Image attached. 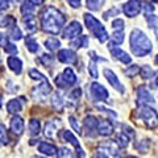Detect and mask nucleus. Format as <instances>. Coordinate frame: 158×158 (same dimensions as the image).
Returning <instances> with one entry per match:
<instances>
[{"label": "nucleus", "mask_w": 158, "mask_h": 158, "mask_svg": "<svg viewBox=\"0 0 158 158\" xmlns=\"http://www.w3.org/2000/svg\"><path fill=\"white\" fill-rule=\"evenodd\" d=\"M66 23V17L56 7H48L41 15V27L46 33L58 34Z\"/></svg>", "instance_id": "1"}, {"label": "nucleus", "mask_w": 158, "mask_h": 158, "mask_svg": "<svg viewBox=\"0 0 158 158\" xmlns=\"http://www.w3.org/2000/svg\"><path fill=\"white\" fill-rule=\"evenodd\" d=\"M129 44H131L132 53L135 54L136 57H145L153 49L152 41L146 37V34L144 32L140 31V29H133L132 31Z\"/></svg>", "instance_id": "2"}, {"label": "nucleus", "mask_w": 158, "mask_h": 158, "mask_svg": "<svg viewBox=\"0 0 158 158\" xmlns=\"http://www.w3.org/2000/svg\"><path fill=\"white\" fill-rule=\"evenodd\" d=\"M83 16H85L86 27L92 32L94 36H95L100 42H106L110 36H108V33H107V31H106V28L103 27V24L99 21L98 19L94 17L92 15H90V13H85Z\"/></svg>", "instance_id": "3"}, {"label": "nucleus", "mask_w": 158, "mask_h": 158, "mask_svg": "<svg viewBox=\"0 0 158 158\" xmlns=\"http://www.w3.org/2000/svg\"><path fill=\"white\" fill-rule=\"evenodd\" d=\"M137 117L144 123V124L150 128V129H154L158 127V113L156 112V110H153L149 106H140L137 110Z\"/></svg>", "instance_id": "4"}, {"label": "nucleus", "mask_w": 158, "mask_h": 158, "mask_svg": "<svg viewBox=\"0 0 158 158\" xmlns=\"http://www.w3.org/2000/svg\"><path fill=\"white\" fill-rule=\"evenodd\" d=\"M118 152H120V146L115 142L106 141L98 148L96 156L98 158H118Z\"/></svg>", "instance_id": "5"}, {"label": "nucleus", "mask_w": 158, "mask_h": 158, "mask_svg": "<svg viewBox=\"0 0 158 158\" xmlns=\"http://www.w3.org/2000/svg\"><path fill=\"white\" fill-rule=\"evenodd\" d=\"M90 91H91L92 98L98 102H106L108 99V96H110V94H108V91L106 90V87L102 86L100 83H98V82L91 83Z\"/></svg>", "instance_id": "6"}, {"label": "nucleus", "mask_w": 158, "mask_h": 158, "mask_svg": "<svg viewBox=\"0 0 158 158\" xmlns=\"http://www.w3.org/2000/svg\"><path fill=\"white\" fill-rule=\"evenodd\" d=\"M137 100H138V104L140 106H142V104L144 106H150V104H154L156 103L154 98H153L150 91L148 90L145 86L138 87V90H137Z\"/></svg>", "instance_id": "7"}, {"label": "nucleus", "mask_w": 158, "mask_h": 158, "mask_svg": "<svg viewBox=\"0 0 158 158\" xmlns=\"http://www.w3.org/2000/svg\"><path fill=\"white\" fill-rule=\"evenodd\" d=\"M58 61L62 63H67V65H74L78 61V56L71 49H62L58 52Z\"/></svg>", "instance_id": "8"}, {"label": "nucleus", "mask_w": 158, "mask_h": 158, "mask_svg": "<svg viewBox=\"0 0 158 158\" xmlns=\"http://www.w3.org/2000/svg\"><path fill=\"white\" fill-rule=\"evenodd\" d=\"M82 33V25L79 21H71L63 31V37L66 40H73L77 38L79 34Z\"/></svg>", "instance_id": "9"}, {"label": "nucleus", "mask_w": 158, "mask_h": 158, "mask_svg": "<svg viewBox=\"0 0 158 158\" xmlns=\"http://www.w3.org/2000/svg\"><path fill=\"white\" fill-rule=\"evenodd\" d=\"M50 92H52V86H50V83H49L48 81H45V82L41 83V86L33 88L32 95H33V98L36 99V100H44V99H45Z\"/></svg>", "instance_id": "10"}, {"label": "nucleus", "mask_w": 158, "mask_h": 158, "mask_svg": "<svg viewBox=\"0 0 158 158\" xmlns=\"http://www.w3.org/2000/svg\"><path fill=\"white\" fill-rule=\"evenodd\" d=\"M123 11L128 17H136L141 11V2L140 0H129L128 3L124 4Z\"/></svg>", "instance_id": "11"}, {"label": "nucleus", "mask_w": 158, "mask_h": 158, "mask_svg": "<svg viewBox=\"0 0 158 158\" xmlns=\"http://www.w3.org/2000/svg\"><path fill=\"white\" fill-rule=\"evenodd\" d=\"M98 123H99V120L92 115H88V116L85 117L83 128H85V132L87 133V136L95 137V133L94 132H96V129H98Z\"/></svg>", "instance_id": "12"}, {"label": "nucleus", "mask_w": 158, "mask_h": 158, "mask_svg": "<svg viewBox=\"0 0 158 158\" xmlns=\"http://www.w3.org/2000/svg\"><path fill=\"white\" fill-rule=\"evenodd\" d=\"M104 77L107 78V81H108V83L115 88L116 91H118V92H124V86L120 83V81H118V78L116 77V74L113 73L112 70H110V69H104Z\"/></svg>", "instance_id": "13"}, {"label": "nucleus", "mask_w": 158, "mask_h": 158, "mask_svg": "<svg viewBox=\"0 0 158 158\" xmlns=\"http://www.w3.org/2000/svg\"><path fill=\"white\" fill-rule=\"evenodd\" d=\"M110 52L113 57H115L116 59H118L121 63H125V65H128V63L132 62V58L128 53H125L124 50H121L120 48H116L115 45H112V44H110Z\"/></svg>", "instance_id": "14"}, {"label": "nucleus", "mask_w": 158, "mask_h": 158, "mask_svg": "<svg viewBox=\"0 0 158 158\" xmlns=\"http://www.w3.org/2000/svg\"><path fill=\"white\" fill-rule=\"evenodd\" d=\"M24 127H25V124H24L23 117H20V116L12 117L11 124H9V129H11V132L15 136H21L24 132Z\"/></svg>", "instance_id": "15"}, {"label": "nucleus", "mask_w": 158, "mask_h": 158, "mask_svg": "<svg viewBox=\"0 0 158 158\" xmlns=\"http://www.w3.org/2000/svg\"><path fill=\"white\" fill-rule=\"evenodd\" d=\"M98 133L100 136H111L112 133H113V125H112V123L110 120H106V118H102L100 121L98 123Z\"/></svg>", "instance_id": "16"}, {"label": "nucleus", "mask_w": 158, "mask_h": 158, "mask_svg": "<svg viewBox=\"0 0 158 158\" xmlns=\"http://www.w3.org/2000/svg\"><path fill=\"white\" fill-rule=\"evenodd\" d=\"M61 120H52V121H48L46 125H45V136L49 137V138H54L56 137V132L58 131V128L61 127Z\"/></svg>", "instance_id": "17"}, {"label": "nucleus", "mask_w": 158, "mask_h": 158, "mask_svg": "<svg viewBox=\"0 0 158 158\" xmlns=\"http://www.w3.org/2000/svg\"><path fill=\"white\" fill-rule=\"evenodd\" d=\"M23 102H24V98H20V99H12V100L8 102L7 104V111L8 113H19L23 108Z\"/></svg>", "instance_id": "18"}, {"label": "nucleus", "mask_w": 158, "mask_h": 158, "mask_svg": "<svg viewBox=\"0 0 158 158\" xmlns=\"http://www.w3.org/2000/svg\"><path fill=\"white\" fill-rule=\"evenodd\" d=\"M63 138H65L66 141L70 142L73 146H75V148H77V150L79 152L78 154H81V158L85 157V152L81 149V145H79V142H78V140H77V137L74 136L71 132H69V131H65V132H63Z\"/></svg>", "instance_id": "19"}, {"label": "nucleus", "mask_w": 158, "mask_h": 158, "mask_svg": "<svg viewBox=\"0 0 158 158\" xmlns=\"http://www.w3.org/2000/svg\"><path fill=\"white\" fill-rule=\"evenodd\" d=\"M7 63H8V67L11 69L13 73H16L17 75L21 74V70H23V62L20 58H16V57H9L7 59Z\"/></svg>", "instance_id": "20"}, {"label": "nucleus", "mask_w": 158, "mask_h": 158, "mask_svg": "<svg viewBox=\"0 0 158 158\" xmlns=\"http://www.w3.org/2000/svg\"><path fill=\"white\" fill-rule=\"evenodd\" d=\"M24 25H25V29L29 32V33H33L37 31V20L33 15H27L24 16Z\"/></svg>", "instance_id": "21"}, {"label": "nucleus", "mask_w": 158, "mask_h": 158, "mask_svg": "<svg viewBox=\"0 0 158 158\" xmlns=\"http://www.w3.org/2000/svg\"><path fill=\"white\" fill-rule=\"evenodd\" d=\"M38 152L50 157V156H54L57 153V148H56V145L50 144V142H41V144L38 145Z\"/></svg>", "instance_id": "22"}, {"label": "nucleus", "mask_w": 158, "mask_h": 158, "mask_svg": "<svg viewBox=\"0 0 158 158\" xmlns=\"http://www.w3.org/2000/svg\"><path fill=\"white\" fill-rule=\"evenodd\" d=\"M62 77H63V79L66 81V83H67V86L70 87V86H74L75 83L78 82V78H77V75H75V73L73 71V69H65V71L62 73Z\"/></svg>", "instance_id": "23"}, {"label": "nucleus", "mask_w": 158, "mask_h": 158, "mask_svg": "<svg viewBox=\"0 0 158 158\" xmlns=\"http://www.w3.org/2000/svg\"><path fill=\"white\" fill-rule=\"evenodd\" d=\"M16 25V20L12 16H6L0 13V28H12Z\"/></svg>", "instance_id": "24"}, {"label": "nucleus", "mask_w": 158, "mask_h": 158, "mask_svg": "<svg viewBox=\"0 0 158 158\" xmlns=\"http://www.w3.org/2000/svg\"><path fill=\"white\" fill-rule=\"evenodd\" d=\"M63 104H65V102H63L62 96L59 95V94H54V95L52 96V106L56 111H59L62 112L63 110Z\"/></svg>", "instance_id": "25"}, {"label": "nucleus", "mask_w": 158, "mask_h": 158, "mask_svg": "<svg viewBox=\"0 0 158 158\" xmlns=\"http://www.w3.org/2000/svg\"><path fill=\"white\" fill-rule=\"evenodd\" d=\"M129 140H131V137L124 132H120L116 136V142H117V145L120 148H127L128 144H129Z\"/></svg>", "instance_id": "26"}, {"label": "nucleus", "mask_w": 158, "mask_h": 158, "mask_svg": "<svg viewBox=\"0 0 158 158\" xmlns=\"http://www.w3.org/2000/svg\"><path fill=\"white\" fill-rule=\"evenodd\" d=\"M40 132H41V124H40V121L36 120V118H32L29 121V133L32 136H38Z\"/></svg>", "instance_id": "27"}, {"label": "nucleus", "mask_w": 158, "mask_h": 158, "mask_svg": "<svg viewBox=\"0 0 158 158\" xmlns=\"http://www.w3.org/2000/svg\"><path fill=\"white\" fill-rule=\"evenodd\" d=\"M25 46L28 48V50L31 52V53H37L38 49H40L37 41H36V40H34L33 37H31V36L25 38Z\"/></svg>", "instance_id": "28"}, {"label": "nucleus", "mask_w": 158, "mask_h": 158, "mask_svg": "<svg viewBox=\"0 0 158 158\" xmlns=\"http://www.w3.org/2000/svg\"><path fill=\"white\" fill-rule=\"evenodd\" d=\"M124 42V32L123 31H115L111 36V44L112 45H120Z\"/></svg>", "instance_id": "29"}, {"label": "nucleus", "mask_w": 158, "mask_h": 158, "mask_svg": "<svg viewBox=\"0 0 158 158\" xmlns=\"http://www.w3.org/2000/svg\"><path fill=\"white\" fill-rule=\"evenodd\" d=\"M9 142V136L8 132L6 129V127L3 124H0V146H6Z\"/></svg>", "instance_id": "30"}, {"label": "nucleus", "mask_w": 158, "mask_h": 158, "mask_svg": "<svg viewBox=\"0 0 158 158\" xmlns=\"http://www.w3.org/2000/svg\"><path fill=\"white\" fill-rule=\"evenodd\" d=\"M140 73H141V77H142V79H152L153 77L156 75V71L153 70V69H150L148 65H145V66H142L141 69H140Z\"/></svg>", "instance_id": "31"}, {"label": "nucleus", "mask_w": 158, "mask_h": 158, "mask_svg": "<svg viewBox=\"0 0 158 158\" xmlns=\"http://www.w3.org/2000/svg\"><path fill=\"white\" fill-rule=\"evenodd\" d=\"M45 46L49 49V50H57V49L61 46V42H59V40L57 38H54V37H50V38H48L46 41H45Z\"/></svg>", "instance_id": "32"}, {"label": "nucleus", "mask_w": 158, "mask_h": 158, "mask_svg": "<svg viewBox=\"0 0 158 158\" xmlns=\"http://www.w3.org/2000/svg\"><path fill=\"white\" fill-rule=\"evenodd\" d=\"M106 0H87V8L91 11H99Z\"/></svg>", "instance_id": "33"}, {"label": "nucleus", "mask_w": 158, "mask_h": 158, "mask_svg": "<svg viewBox=\"0 0 158 158\" xmlns=\"http://www.w3.org/2000/svg\"><path fill=\"white\" fill-rule=\"evenodd\" d=\"M29 77H31V79H33V81H40V82L48 81L46 77L44 75V74H41L40 71H37L36 69H31V70H29Z\"/></svg>", "instance_id": "34"}, {"label": "nucleus", "mask_w": 158, "mask_h": 158, "mask_svg": "<svg viewBox=\"0 0 158 158\" xmlns=\"http://www.w3.org/2000/svg\"><path fill=\"white\" fill-rule=\"evenodd\" d=\"M146 20H148V23H149V27L152 29H154V32L158 34V17L154 16V15H148Z\"/></svg>", "instance_id": "35"}, {"label": "nucleus", "mask_w": 158, "mask_h": 158, "mask_svg": "<svg viewBox=\"0 0 158 158\" xmlns=\"http://www.w3.org/2000/svg\"><path fill=\"white\" fill-rule=\"evenodd\" d=\"M82 95V90L81 88H74V90L70 91V94L67 95V100H70V102H78L79 100V98H81Z\"/></svg>", "instance_id": "36"}, {"label": "nucleus", "mask_w": 158, "mask_h": 158, "mask_svg": "<svg viewBox=\"0 0 158 158\" xmlns=\"http://www.w3.org/2000/svg\"><path fill=\"white\" fill-rule=\"evenodd\" d=\"M57 158H74V154L70 149L67 148H59L58 149V154H57Z\"/></svg>", "instance_id": "37"}, {"label": "nucleus", "mask_w": 158, "mask_h": 158, "mask_svg": "<svg viewBox=\"0 0 158 158\" xmlns=\"http://www.w3.org/2000/svg\"><path fill=\"white\" fill-rule=\"evenodd\" d=\"M34 12V6L31 3V2H25L23 4L21 7V13L24 15V16H27V15H33Z\"/></svg>", "instance_id": "38"}, {"label": "nucleus", "mask_w": 158, "mask_h": 158, "mask_svg": "<svg viewBox=\"0 0 158 158\" xmlns=\"http://www.w3.org/2000/svg\"><path fill=\"white\" fill-rule=\"evenodd\" d=\"M9 29H11V31H9V36H11V38H13V40H21L23 33H21V31H20V28L17 25H15L12 28H9Z\"/></svg>", "instance_id": "39"}, {"label": "nucleus", "mask_w": 158, "mask_h": 158, "mask_svg": "<svg viewBox=\"0 0 158 158\" xmlns=\"http://www.w3.org/2000/svg\"><path fill=\"white\" fill-rule=\"evenodd\" d=\"M71 45L73 46H78V48H87L88 46V37L87 36H82L81 38H78L77 41H74Z\"/></svg>", "instance_id": "40"}, {"label": "nucleus", "mask_w": 158, "mask_h": 158, "mask_svg": "<svg viewBox=\"0 0 158 158\" xmlns=\"http://www.w3.org/2000/svg\"><path fill=\"white\" fill-rule=\"evenodd\" d=\"M88 73H90V75L94 79L98 78V67H96L95 61H90V63H88Z\"/></svg>", "instance_id": "41"}, {"label": "nucleus", "mask_w": 158, "mask_h": 158, "mask_svg": "<svg viewBox=\"0 0 158 158\" xmlns=\"http://www.w3.org/2000/svg\"><path fill=\"white\" fill-rule=\"evenodd\" d=\"M138 73H140V67H138L137 65H133V66L128 67L127 70H125V74H127V75H128V77H132V78H133V77H136Z\"/></svg>", "instance_id": "42"}, {"label": "nucleus", "mask_w": 158, "mask_h": 158, "mask_svg": "<svg viewBox=\"0 0 158 158\" xmlns=\"http://www.w3.org/2000/svg\"><path fill=\"white\" fill-rule=\"evenodd\" d=\"M69 121H70V124H71V127L74 128V131H75L77 133H79V135H82V128H81V125L77 123V118L74 117V116H69Z\"/></svg>", "instance_id": "43"}, {"label": "nucleus", "mask_w": 158, "mask_h": 158, "mask_svg": "<svg viewBox=\"0 0 158 158\" xmlns=\"http://www.w3.org/2000/svg\"><path fill=\"white\" fill-rule=\"evenodd\" d=\"M112 27L115 31H123L124 29V21L121 19H116L112 21Z\"/></svg>", "instance_id": "44"}, {"label": "nucleus", "mask_w": 158, "mask_h": 158, "mask_svg": "<svg viewBox=\"0 0 158 158\" xmlns=\"http://www.w3.org/2000/svg\"><path fill=\"white\" fill-rule=\"evenodd\" d=\"M56 85H57L59 88H62V90H63V88H67V87H69L67 83H66V81H65V79H63V77H62V74L56 78Z\"/></svg>", "instance_id": "45"}, {"label": "nucleus", "mask_w": 158, "mask_h": 158, "mask_svg": "<svg viewBox=\"0 0 158 158\" xmlns=\"http://www.w3.org/2000/svg\"><path fill=\"white\" fill-rule=\"evenodd\" d=\"M141 8L146 12V15H149V13H152L153 11H154V7H153L150 3H148V2H142L141 3Z\"/></svg>", "instance_id": "46"}, {"label": "nucleus", "mask_w": 158, "mask_h": 158, "mask_svg": "<svg viewBox=\"0 0 158 158\" xmlns=\"http://www.w3.org/2000/svg\"><path fill=\"white\" fill-rule=\"evenodd\" d=\"M4 50H6V53H8V54H16L17 48L13 44H7V45L4 46Z\"/></svg>", "instance_id": "47"}, {"label": "nucleus", "mask_w": 158, "mask_h": 158, "mask_svg": "<svg viewBox=\"0 0 158 158\" xmlns=\"http://www.w3.org/2000/svg\"><path fill=\"white\" fill-rule=\"evenodd\" d=\"M53 61H54V59H53L50 56H46V54L41 57V62H42L45 66H52V65H53Z\"/></svg>", "instance_id": "48"}, {"label": "nucleus", "mask_w": 158, "mask_h": 158, "mask_svg": "<svg viewBox=\"0 0 158 158\" xmlns=\"http://www.w3.org/2000/svg\"><path fill=\"white\" fill-rule=\"evenodd\" d=\"M117 13H118V9L112 8V9H110L108 12H106L104 15H103V17H104L106 20H108V19H110V15H117Z\"/></svg>", "instance_id": "49"}, {"label": "nucleus", "mask_w": 158, "mask_h": 158, "mask_svg": "<svg viewBox=\"0 0 158 158\" xmlns=\"http://www.w3.org/2000/svg\"><path fill=\"white\" fill-rule=\"evenodd\" d=\"M7 36H6V34H2V33H0V48H4V46H6L7 45Z\"/></svg>", "instance_id": "50"}, {"label": "nucleus", "mask_w": 158, "mask_h": 158, "mask_svg": "<svg viewBox=\"0 0 158 158\" xmlns=\"http://www.w3.org/2000/svg\"><path fill=\"white\" fill-rule=\"evenodd\" d=\"M69 4L73 7V8H78V7H81V2L82 0H67Z\"/></svg>", "instance_id": "51"}, {"label": "nucleus", "mask_w": 158, "mask_h": 158, "mask_svg": "<svg viewBox=\"0 0 158 158\" xmlns=\"http://www.w3.org/2000/svg\"><path fill=\"white\" fill-rule=\"evenodd\" d=\"M9 7V0H0V11L7 9Z\"/></svg>", "instance_id": "52"}, {"label": "nucleus", "mask_w": 158, "mask_h": 158, "mask_svg": "<svg viewBox=\"0 0 158 158\" xmlns=\"http://www.w3.org/2000/svg\"><path fill=\"white\" fill-rule=\"evenodd\" d=\"M33 6H41V4L45 3V0H29Z\"/></svg>", "instance_id": "53"}, {"label": "nucleus", "mask_w": 158, "mask_h": 158, "mask_svg": "<svg viewBox=\"0 0 158 158\" xmlns=\"http://www.w3.org/2000/svg\"><path fill=\"white\" fill-rule=\"evenodd\" d=\"M2 103H3V96L0 95V108H2Z\"/></svg>", "instance_id": "54"}, {"label": "nucleus", "mask_w": 158, "mask_h": 158, "mask_svg": "<svg viewBox=\"0 0 158 158\" xmlns=\"http://www.w3.org/2000/svg\"><path fill=\"white\" fill-rule=\"evenodd\" d=\"M156 63L158 65V54H157V57H156Z\"/></svg>", "instance_id": "55"}, {"label": "nucleus", "mask_w": 158, "mask_h": 158, "mask_svg": "<svg viewBox=\"0 0 158 158\" xmlns=\"http://www.w3.org/2000/svg\"><path fill=\"white\" fill-rule=\"evenodd\" d=\"M127 158H137V157H135V156H129V157H127Z\"/></svg>", "instance_id": "56"}, {"label": "nucleus", "mask_w": 158, "mask_h": 158, "mask_svg": "<svg viewBox=\"0 0 158 158\" xmlns=\"http://www.w3.org/2000/svg\"><path fill=\"white\" fill-rule=\"evenodd\" d=\"M156 85L158 86V77H157V79H156Z\"/></svg>", "instance_id": "57"}, {"label": "nucleus", "mask_w": 158, "mask_h": 158, "mask_svg": "<svg viewBox=\"0 0 158 158\" xmlns=\"http://www.w3.org/2000/svg\"><path fill=\"white\" fill-rule=\"evenodd\" d=\"M13 2H23V0H13Z\"/></svg>", "instance_id": "58"}, {"label": "nucleus", "mask_w": 158, "mask_h": 158, "mask_svg": "<svg viewBox=\"0 0 158 158\" xmlns=\"http://www.w3.org/2000/svg\"><path fill=\"white\" fill-rule=\"evenodd\" d=\"M33 158H42V157H33Z\"/></svg>", "instance_id": "59"}, {"label": "nucleus", "mask_w": 158, "mask_h": 158, "mask_svg": "<svg viewBox=\"0 0 158 158\" xmlns=\"http://www.w3.org/2000/svg\"><path fill=\"white\" fill-rule=\"evenodd\" d=\"M152 2H158V0H152Z\"/></svg>", "instance_id": "60"}]
</instances>
